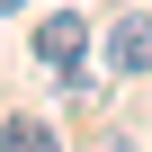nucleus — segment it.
<instances>
[{
    "label": "nucleus",
    "mask_w": 152,
    "mask_h": 152,
    "mask_svg": "<svg viewBox=\"0 0 152 152\" xmlns=\"http://www.w3.org/2000/svg\"><path fill=\"white\" fill-rule=\"evenodd\" d=\"M81 54H90V18H81V9H54V18L36 27V63H45V72L90 81V72H81Z\"/></svg>",
    "instance_id": "1"
},
{
    "label": "nucleus",
    "mask_w": 152,
    "mask_h": 152,
    "mask_svg": "<svg viewBox=\"0 0 152 152\" xmlns=\"http://www.w3.org/2000/svg\"><path fill=\"white\" fill-rule=\"evenodd\" d=\"M9 9H27V0H0V18H9Z\"/></svg>",
    "instance_id": "4"
},
{
    "label": "nucleus",
    "mask_w": 152,
    "mask_h": 152,
    "mask_svg": "<svg viewBox=\"0 0 152 152\" xmlns=\"http://www.w3.org/2000/svg\"><path fill=\"white\" fill-rule=\"evenodd\" d=\"M0 143H18V152H45V143H54V125H36V116H9V125H0Z\"/></svg>",
    "instance_id": "3"
},
{
    "label": "nucleus",
    "mask_w": 152,
    "mask_h": 152,
    "mask_svg": "<svg viewBox=\"0 0 152 152\" xmlns=\"http://www.w3.org/2000/svg\"><path fill=\"white\" fill-rule=\"evenodd\" d=\"M107 72H152V18H116L107 27Z\"/></svg>",
    "instance_id": "2"
}]
</instances>
